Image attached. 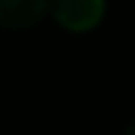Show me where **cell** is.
Listing matches in <instances>:
<instances>
[{
    "instance_id": "2",
    "label": "cell",
    "mask_w": 135,
    "mask_h": 135,
    "mask_svg": "<svg viewBox=\"0 0 135 135\" xmlns=\"http://www.w3.org/2000/svg\"><path fill=\"white\" fill-rule=\"evenodd\" d=\"M48 9L51 0H0V27L9 30L33 27Z\"/></svg>"
},
{
    "instance_id": "1",
    "label": "cell",
    "mask_w": 135,
    "mask_h": 135,
    "mask_svg": "<svg viewBox=\"0 0 135 135\" xmlns=\"http://www.w3.org/2000/svg\"><path fill=\"white\" fill-rule=\"evenodd\" d=\"M51 12L60 27L84 33L93 30L105 15V0H51Z\"/></svg>"
},
{
    "instance_id": "3",
    "label": "cell",
    "mask_w": 135,
    "mask_h": 135,
    "mask_svg": "<svg viewBox=\"0 0 135 135\" xmlns=\"http://www.w3.org/2000/svg\"><path fill=\"white\" fill-rule=\"evenodd\" d=\"M123 135H135V120H132V123H129V126L123 129Z\"/></svg>"
}]
</instances>
